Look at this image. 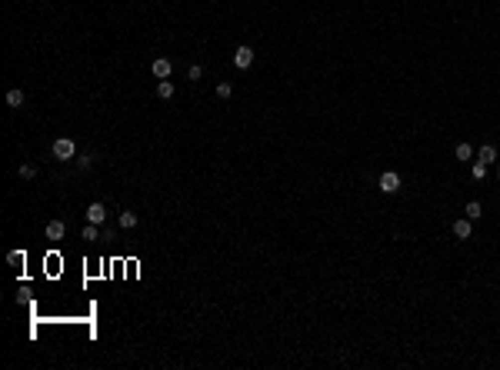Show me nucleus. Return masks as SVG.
<instances>
[{"label":"nucleus","instance_id":"1","mask_svg":"<svg viewBox=\"0 0 500 370\" xmlns=\"http://www.w3.org/2000/svg\"><path fill=\"white\" fill-rule=\"evenodd\" d=\"M74 154H77V144H74L70 137L54 140V157H57V160H74Z\"/></svg>","mask_w":500,"mask_h":370},{"label":"nucleus","instance_id":"2","mask_svg":"<svg viewBox=\"0 0 500 370\" xmlns=\"http://www.w3.org/2000/svg\"><path fill=\"white\" fill-rule=\"evenodd\" d=\"M380 190H384V193H397L400 190V174H397V170L380 174Z\"/></svg>","mask_w":500,"mask_h":370},{"label":"nucleus","instance_id":"3","mask_svg":"<svg viewBox=\"0 0 500 370\" xmlns=\"http://www.w3.org/2000/svg\"><path fill=\"white\" fill-rule=\"evenodd\" d=\"M250 64H254V50H250V47H237V50H233V67H240V70H247V67H250Z\"/></svg>","mask_w":500,"mask_h":370},{"label":"nucleus","instance_id":"4","mask_svg":"<svg viewBox=\"0 0 500 370\" xmlns=\"http://www.w3.org/2000/svg\"><path fill=\"white\" fill-rule=\"evenodd\" d=\"M103 220H107V207H103V203H90L87 207V224L103 227Z\"/></svg>","mask_w":500,"mask_h":370},{"label":"nucleus","instance_id":"5","mask_svg":"<svg viewBox=\"0 0 500 370\" xmlns=\"http://www.w3.org/2000/svg\"><path fill=\"white\" fill-rule=\"evenodd\" d=\"M470 234H474V220H470V217H464V220H457V224H454V237H457V240H470Z\"/></svg>","mask_w":500,"mask_h":370},{"label":"nucleus","instance_id":"6","mask_svg":"<svg viewBox=\"0 0 500 370\" xmlns=\"http://www.w3.org/2000/svg\"><path fill=\"white\" fill-rule=\"evenodd\" d=\"M150 70H154V77H157V80H167V77H170V70H174V64H170L167 57H157Z\"/></svg>","mask_w":500,"mask_h":370},{"label":"nucleus","instance_id":"7","mask_svg":"<svg viewBox=\"0 0 500 370\" xmlns=\"http://www.w3.org/2000/svg\"><path fill=\"white\" fill-rule=\"evenodd\" d=\"M477 160H480V164H487V167H490V164H497V147L484 144V147L477 150Z\"/></svg>","mask_w":500,"mask_h":370},{"label":"nucleus","instance_id":"8","mask_svg":"<svg viewBox=\"0 0 500 370\" xmlns=\"http://www.w3.org/2000/svg\"><path fill=\"white\" fill-rule=\"evenodd\" d=\"M64 234H67L64 220H50L47 224V240H64Z\"/></svg>","mask_w":500,"mask_h":370},{"label":"nucleus","instance_id":"9","mask_svg":"<svg viewBox=\"0 0 500 370\" xmlns=\"http://www.w3.org/2000/svg\"><path fill=\"white\" fill-rule=\"evenodd\" d=\"M7 107H17V110L23 107V90H20V87L7 90Z\"/></svg>","mask_w":500,"mask_h":370},{"label":"nucleus","instance_id":"10","mask_svg":"<svg viewBox=\"0 0 500 370\" xmlns=\"http://www.w3.org/2000/svg\"><path fill=\"white\" fill-rule=\"evenodd\" d=\"M117 224H120V230H130V227H137V213H133V210H123L120 217H117Z\"/></svg>","mask_w":500,"mask_h":370},{"label":"nucleus","instance_id":"11","mask_svg":"<svg viewBox=\"0 0 500 370\" xmlns=\"http://www.w3.org/2000/svg\"><path fill=\"white\" fill-rule=\"evenodd\" d=\"M7 264H10V267H17V270H20L23 264H27V254H23V250H10V254H7Z\"/></svg>","mask_w":500,"mask_h":370},{"label":"nucleus","instance_id":"12","mask_svg":"<svg viewBox=\"0 0 500 370\" xmlns=\"http://www.w3.org/2000/svg\"><path fill=\"white\" fill-rule=\"evenodd\" d=\"M157 97H160V100H170V97H174V84H170V80H160V84H157Z\"/></svg>","mask_w":500,"mask_h":370},{"label":"nucleus","instance_id":"13","mask_svg":"<svg viewBox=\"0 0 500 370\" xmlns=\"http://www.w3.org/2000/svg\"><path fill=\"white\" fill-rule=\"evenodd\" d=\"M454 157H457V160H470V157H474V147H470V144H457Z\"/></svg>","mask_w":500,"mask_h":370},{"label":"nucleus","instance_id":"14","mask_svg":"<svg viewBox=\"0 0 500 370\" xmlns=\"http://www.w3.org/2000/svg\"><path fill=\"white\" fill-rule=\"evenodd\" d=\"M464 213H467V217H470V220H477L480 213H484V207H480L477 200H470V203H467V207H464Z\"/></svg>","mask_w":500,"mask_h":370},{"label":"nucleus","instance_id":"15","mask_svg":"<svg viewBox=\"0 0 500 370\" xmlns=\"http://www.w3.org/2000/svg\"><path fill=\"white\" fill-rule=\"evenodd\" d=\"M217 97H220V100L233 97V84H227V80H223V84H217Z\"/></svg>","mask_w":500,"mask_h":370},{"label":"nucleus","instance_id":"16","mask_svg":"<svg viewBox=\"0 0 500 370\" xmlns=\"http://www.w3.org/2000/svg\"><path fill=\"white\" fill-rule=\"evenodd\" d=\"M94 160H97L94 154H80V157H77V167H80V170H90V167H94Z\"/></svg>","mask_w":500,"mask_h":370},{"label":"nucleus","instance_id":"17","mask_svg":"<svg viewBox=\"0 0 500 370\" xmlns=\"http://www.w3.org/2000/svg\"><path fill=\"white\" fill-rule=\"evenodd\" d=\"M80 237H84V240H97V237H100V227H97V224H87Z\"/></svg>","mask_w":500,"mask_h":370},{"label":"nucleus","instance_id":"18","mask_svg":"<svg viewBox=\"0 0 500 370\" xmlns=\"http://www.w3.org/2000/svg\"><path fill=\"white\" fill-rule=\"evenodd\" d=\"M470 177H474V180H484V177H487V164H480V160H477V164H474V170H470Z\"/></svg>","mask_w":500,"mask_h":370},{"label":"nucleus","instance_id":"19","mask_svg":"<svg viewBox=\"0 0 500 370\" xmlns=\"http://www.w3.org/2000/svg\"><path fill=\"white\" fill-rule=\"evenodd\" d=\"M17 174H20L23 180H33V177H37V170H33V164H20V170H17Z\"/></svg>","mask_w":500,"mask_h":370},{"label":"nucleus","instance_id":"20","mask_svg":"<svg viewBox=\"0 0 500 370\" xmlns=\"http://www.w3.org/2000/svg\"><path fill=\"white\" fill-rule=\"evenodd\" d=\"M200 77H203V70H200V67H197V64H194V67H190V70H187V80H200Z\"/></svg>","mask_w":500,"mask_h":370},{"label":"nucleus","instance_id":"21","mask_svg":"<svg viewBox=\"0 0 500 370\" xmlns=\"http://www.w3.org/2000/svg\"><path fill=\"white\" fill-rule=\"evenodd\" d=\"M497 177H500V160H497Z\"/></svg>","mask_w":500,"mask_h":370}]
</instances>
